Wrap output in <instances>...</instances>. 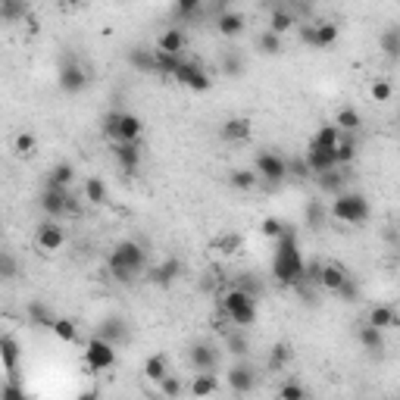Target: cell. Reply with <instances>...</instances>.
I'll use <instances>...</instances> for the list:
<instances>
[{"mask_svg":"<svg viewBox=\"0 0 400 400\" xmlns=\"http://www.w3.org/2000/svg\"><path fill=\"white\" fill-rule=\"evenodd\" d=\"M272 275H275L278 285H285V288H297L306 282V263H304V257H300V241H297V231L294 229H288L285 235L275 241Z\"/></svg>","mask_w":400,"mask_h":400,"instance_id":"cell-1","label":"cell"},{"mask_svg":"<svg viewBox=\"0 0 400 400\" xmlns=\"http://www.w3.org/2000/svg\"><path fill=\"white\" fill-rule=\"evenodd\" d=\"M109 275L119 282V285H131L144 269H147V247L138 244V241H119V244L109 251Z\"/></svg>","mask_w":400,"mask_h":400,"instance_id":"cell-2","label":"cell"},{"mask_svg":"<svg viewBox=\"0 0 400 400\" xmlns=\"http://www.w3.org/2000/svg\"><path fill=\"white\" fill-rule=\"evenodd\" d=\"M369 200L359 191H344L341 197H335L332 204V216L338 222H347V225H363L369 219Z\"/></svg>","mask_w":400,"mask_h":400,"instance_id":"cell-3","label":"cell"},{"mask_svg":"<svg viewBox=\"0 0 400 400\" xmlns=\"http://www.w3.org/2000/svg\"><path fill=\"white\" fill-rule=\"evenodd\" d=\"M253 172L269 185H282L288 178V160L278 154V150H260L257 163H253Z\"/></svg>","mask_w":400,"mask_h":400,"instance_id":"cell-4","label":"cell"},{"mask_svg":"<svg viewBox=\"0 0 400 400\" xmlns=\"http://www.w3.org/2000/svg\"><path fill=\"white\" fill-rule=\"evenodd\" d=\"M56 82L66 94H82L88 88V69L78 63V56H66L60 66V75H56Z\"/></svg>","mask_w":400,"mask_h":400,"instance_id":"cell-5","label":"cell"},{"mask_svg":"<svg viewBox=\"0 0 400 400\" xmlns=\"http://www.w3.org/2000/svg\"><path fill=\"white\" fill-rule=\"evenodd\" d=\"M188 363L197 375H213L219 366V347L210 344V341H197L188 350Z\"/></svg>","mask_w":400,"mask_h":400,"instance_id":"cell-6","label":"cell"},{"mask_svg":"<svg viewBox=\"0 0 400 400\" xmlns=\"http://www.w3.org/2000/svg\"><path fill=\"white\" fill-rule=\"evenodd\" d=\"M85 363H88L94 372H107V369L116 366V347L94 335V338L85 344Z\"/></svg>","mask_w":400,"mask_h":400,"instance_id":"cell-7","label":"cell"},{"mask_svg":"<svg viewBox=\"0 0 400 400\" xmlns=\"http://www.w3.org/2000/svg\"><path fill=\"white\" fill-rule=\"evenodd\" d=\"M225 381H229L231 391L244 397V394H251L253 388H257V369H253L247 359H238L235 366L225 372Z\"/></svg>","mask_w":400,"mask_h":400,"instance_id":"cell-8","label":"cell"},{"mask_svg":"<svg viewBox=\"0 0 400 400\" xmlns=\"http://www.w3.org/2000/svg\"><path fill=\"white\" fill-rule=\"evenodd\" d=\"M97 338H103L107 344L119 347V344H129L131 341V332H129V322H125L123 316H107L101 319V326H97Z\"/></svg>","mask_w":400,"mask_h":400,"instance_id":"cell-9","label":"cell"},{"mask_svg":"<svg viewBox=\"0 0 400 400\" xmlns=\"http://www.w3.org/2000/svg\"><path fill=\"white\" fill-rule=\"evenodd\" d=\"M176 82H182L185 88H191V91H210V75H207V69L200 66V63H194V60H185L182 63V69L176 72Z\"/></svg>","mask_w":400,"mask_h":400,"instance_id":"cell-10","label":"cell"},{"mask_svg":"<svg viewBox=\"0 0 400 400\" xmlns=\"http://www.w3.org/2000/svg\"><path fill=\"white\" fill-rule=\"evenodd\" d=\"M69 194H72V191H60V188H48V185H44L41 210H44V216H48L50 222H54V219H60V216H66Z\"/></svg>","mask_w":400,"mask_h":400,"instance_id":"cell-11","label":"cell"},{"mask_svg":"<svg viewBox=\"0 0 400 400\" xmlns=\"http://www.w3.org/2000/svg\"><path fill=\"white\" fill-rule=\"evenodd\" d=\"M306 163H310L313 176H322V172L338 169V160H335V150L319 147V144H313V141H310V147H306Z\"/></svg>","mask_w":400,"mask_h":400,"instance_id":"cell-12","label":"cell"},{"mask_svg":"<svg viewBox=\"0 0 400 400\" xmlns=\"http://www.w3.org/2000/svg\"><path fill=\"white\" fill-rule=\"evenodd\" d=\"M178 275H182V263H178L176 257H169V260H163V263L150 266V272H147V278L154 282V285H160V288H169Z\"/></svg>","mask_w":400,"mask_h":400,"instance_id":"cell-13","label":"cell"},{"mask_svg":"<svg viewBox=\"0 0 400 400\" xmlns=\"http://www.w3.org/2000/svg\"><path fill=\"white\" fill-rule=\"evenodd\" d=\"M113 156L125 176H135L138 166H141V147H138V144H116Z\"/></svg>","mask_w":400,"mask_h":400,"instance_id":"cell-14","label":"cell"},{"mask_svg":"<svg viewBox=\"0 0 400 400\" xmlns=\"http://www.w3.org/2000/svg\"><path fill=\"white\" fill-rule=\"evenodd\" d=\"M25 316H28V322H32L34 328H50V332H54L56 319H60V316H54V310H50L44 300H28Z\"/></svg>","mask_w":400,"mask_h":400,"instance_id":"cell-15","label":"cell"},{"mask_svg":"<svg viewBox=\"0 0 400 400\" xmlns=\"http://www.w3.org/2000/svg\"><path fill=\"white\" fill-rule=\"evenodd\" d=\"M34 241H38V247H41V251H48V253H54V251H60L63 244H66V235H63V229L56 222H41V229H38V238H34Z\"/></svg>","mask_w":400,"mask_h":400,"instance_id":"cell-16","label":"cell"},{"mask_svg":"<svg viewBox=\"0 0 400 400\" xmlns=\"http://www.w3.org/2000/svg\"><path fill=\"white\" fill-rule=\"evenodd\" d=\"M185 44H188V38H185V32L178 25H169L163 34H160V41H156V50H163V54H172V56H182L185 54Z\"/></svg>","mask_w":400,"mask_h":400,"instance_id":"cell-17","label":"cell"},{"mask_svg":"<svg viewBox=\"0 0 400 400\" xmlns=\"http://www.w3.org/2000/svg\"><path fill=\"white\" fill-rule=\"evenodd\" d=\"M141 131H144L141 119H138L135 113H123V119H119V135H116V144H138Z\"/></svg>","mask_w":400,"mask_h":400,"instance_id":"cell-18","label":"cell"},{"mask_svg":"<svg viewBox=\"0 0 400 400\" xmlns=\"http://www.w3.org/2000/svg\"><path fill=\"white\" fill-rule=\"evenodd\" d=\"M247 25L244 13H238V10H225L222 16H216V28L219 34H225V38H235V34H241Z\"/></svg>","mask_w":400,"mask_h":400,"instance_id":"cell-19","label":"cell"},{"mask_svg":"<svg viewBox=\"0 0 400 400\" xmlns=\"http://www.w3.org/2000/svg\"><path fill=\"white\" fill-rule=\"evenodd\" d=\"M75 182V166L72 163H56L54 169L48 172V188H60V191H69Z\"/></svg>","mask_w":400,"mask_h":400,"instance_id":"cell-20","label":"cell"},{"mask_svg":"<svg viewBox=\"0 0 400 400\" xmlns=\"http://www.w3.org/2000/svg\"><path fill=\"white\" fill-rule=\"evenodd\" d=\"M316 182H319V191H322V194L341 197V194H344L347 176H344L341 169H332V172H322V176H316Z\"/></svg>","mask_w":400,"mask_h":400,"instance_id":"cell-21","label":"cell"},{"mask_svg":"<svg viewBox=\"0 0 400 400\" xmlns=\"http://www.w3.org/2000/svg\"><path fill=\"white\" fill-rule=\"evenodd\" d=\"M297 25V19H294V10L291 7H272V13H269V32H275V34H285L288 28H294Z\"/></svg>","mask_w":400,"mask_h":400,"instance_id":"cell-22","label":"cell"},{"mask_svg":"<svg viewBox=\"0 0 400 400\" xmlns=\"http://www.w3.org/2000/svg\"><path fill=\"white\" fill-rule=\"evenodd\" d=\"M0 359H3V372L13 375L16 363H19V341H16L13 335H3V338H0Z\"/></svg>","mask_w":400,"mask_h":400,"instance_id":"cell-23","label":"cell"},{"mask_svg":"<svg viewBox=\"0 0 400 400\" xmlns=\"http://www.w3.org/2000/svg\"><path fill=\"white\" fill-rule=\"evenodd\" d=\"M219 135L225 138V141H247L251 138V119H225L222 129H219Z\"/></svg>","mask_w":400,"mask_h":400,"instance_id":"cell-24","label":"cell"},{"mask_svg":"<svg viewBox=\"0 0 400 400\" xmlns=\"http://www.w3.org/2000/svg\"><path fill=\"white\" fill-rule=\"evenodd\" d=\"M359 344L366 347L369 353H375V357H381V350H385V338H381V328H375V326H359Z\"/></svg>","mask_w":400,"mask_h":400,"instance_id":"cell-25","label":"cell"},{"mask_svg":"<svg viewBox=\"0 0 400 400\" xmlns=\"http://www.w3.org/2000/svg\"><path fill=\"white\" fill-rule=\"evenodd\" d=\"M381 54L391 63L400 60V25H388L385 32H381Z\"/></svg>","mask_w":400,"mask_h":400,"instance_id":"cell-26","label":"cell"},{"mask_svg":"<svg viewBox=\"0 0 400 400\" xmlns=\"http://www.w3.org/2000/svg\"><path fill=\"white\" fill-rule=\"evenodd\" d=\"M129 63L138 69V72H156V50L131 48L129 50Z\"/></svg>","mask_w":400,"mask_h":400,"instance_id":"cell-27","label":"cell"},{"mask_svg":"<svg viewBox=\"0 0 400 400\" xmlns=\"http://www.w3.org/2000/svg\"><path fill=\"white\" fill-rule=\"evenodd\" d=\"M144 375H147L150 381H166L169 379V363H166V357H160V353H154V357H147V363H144Z\"/></svg>","mask_w":400,"mask_h":400,"instance_id":"cell-28","label":"cell"},{"mask_svg":"<svg viewBox=\"0 0 400 400\" xmlns=\"http://www.w3.org/2000/svg\"><path fill=\"white\" fill-rule=\"evenodd\" d=\"M225 353L244 359L247 353H251V338H247L244 332H225Z\"/></svg>","mask_w":400,"mask_h":400,"instance_id":"cell-29","label":"cell"},{"mask_svg":"<svg viewBox=\"0 0 400 400\" xmlns=\"http://www.w3.org/2000/svg\"><path fill=\"white\" fill-rule=\"evenodd\" d=\"M335 125H338L344 135H353V131L363 125V116H359V109H353V107H341L338 116H335Z\"/></svg>","mask_w":400,"mask_h":400,"instance_id":"cell-30","label":"cell"},{"mask_svg":"<svg viewBox=\"0 0 400 400\" xmlns=\"http://www.w3.org/2000/svg\"><path fill=\"white\" fill-rule=\"evenodd\" d=\"M229 319L238 328H251L253 322H257V300H247V304H241L238 310H231Z\"/></svg>","mask_w":400,"mask_h":400,"instance_id":"cell-31","label":"cell"},{"mask_svg":"<svg viewBox=\"0 0 400 400\" xmlns=\"http://www.w3.org/2000/svg\"><path fill=\"white\" fill-rule=\"evenodd\" d=\"M369 326H375V328H381V332H385V328H394L400 322L397 319V313L391 310V306H372V313H369V319H366Z\"/></svg>","mask_w":400,"mask_h":400,"instance_id":"cell-32","label":"cell"},{"mask_svg":"<svg viewBox=\"0 0 400 400\" xmlns=\"http://www.w3.org/2000/svg\"><path fill=\"white\" fill-rule=\"evenodd\" d=\"M216 391H219L216 375H194V379H191V394H194L197 400L213 397V394H216Z\"/></svg>","mask_w":400,"mask_h":400,"instance_id":"cell-33","label":"cell"},{"mask_svg":"<svg viewBox=\"0 0 400 400\" xmlns=\"http://www.w3.org/2000/svg\"><path fill=\"white\" fill-rule=\"evenodd\" d=\"M219 66H222V72L229 75V78H241V75H244V56L238 54V50H222Z\"/></svg>","mask_w":400,"mask_h":400,"instance_id":"cell-34","label":"cell"},{"mask_svg":"<svg viewBox=\"0 0 400 400\" xmlns=\"http://www.w3.org/2000/svg\"><path fill=\"white\" fill-rule=\"evenodd\" d=\"M172 16H176L178 22L197 19V16H204V3H200V0H178L176 7H172Z\"/></svg>","mask_w":400,"mask_h":400,"instance_id":"cell-35","label":"cell"},{"mask_svg":"<svg viewBox=\"0 0 400 400\" xmlns=\"http://www.w3.org/2000/svg\"><path fill=\"white\" fill-rule=\"evenodd\" d=\"M344 138V131L338 129V125H322V129L316 131V138H313V144H319V147H326V150H335L338 147V141Z\"/></svg>","mask_w":400,"mask_h":400,"instance_id":"cell-36","label":"cell"},{"mask_svg":"<svg viewBox=\"0 0 400 400\" xmlns=\"http://www.w3.org/2000/svg\"><path fill=\"white\" fill-rule=\"evenodd\" d=\"M335 160H338V166H350L353 160H357V138L353 135L341 138L338 147H335Z\"/></svg>","mask_w":400,"mask_h":400,"instance_id":"cell-37","label":"cell"},{"mask_svg":"<svg viewBox=\"0 0 400 400\" xmlns=\"http://www.w3.org/2000/svg\"><path fill=\"white\" fill-rule=\"evenodd\" d=\"M229 182H231V188H238V191H253L260 182V176L253 169H231Z\"/></svg>","mask_w":400,"mask_h":400,"instance_id":"cell-38","label":"cell"},{"mask_svg":"<svg viewBox=\"0 0 400 400\" xmlns=\"http://www.w3.org/2000/svg\"><path fill=\"white\" fill-rule=\"evenodd\" d=\"M85 200H88V204H94V207L107 204V185H103L97 176H91L88 182H85Z\"/></svg>","mask_w":400,"mask_h":400,"instance_id":"cell-39","label":"cell"},{"mask_svg":"<svg viewBox=\"0 0 400 400\" xmlns=\"http://www.w3.org/2000/svg\"><path fill=\"white\" fill-rule=\"evenodd\" d=\"M235 288L238 291H244L247 297H253V300H260V294H263V282H260L257 275H251V272H241L238 282H235Z\"/></svg>","mask_w":400,"mask_h":400,"instance_id":"cell-40","label":"cell"},{"mask_svg":"<svg viewBox=\"0 0 400 400\" xmlns=\"http://www.w3.org/2000/svg\"><path fill=\"white\" fill-rule=\"evenodd\" d=\"M25 13H28L25 0H0V19H7V22L25 19Z\"/></svg>","mask_w":400,"mask_h":400,"instance_id":"cell-41","label":"cell"},{"mask_svg":"<svg viewBox=\"0 0 400 400\" xmlns=\"http://www.w3.org/2000/svg\"><path fill=\"white\" fill-rule=\"evenodd\" d=\"M185 56H172V54H163V50H156V72L160 75H172L176 78V72L182 69Z\"/></svg>","mask_w":400,"mask_h":400,"instance_id":"cell-42","label":"cell"},{"mask_svg":"<svg viewBox=\"0 0 400 400\" xmlns=\"http://www.w3.org/2000/svg\"><path fill=\"white\" fill-rule=\"evenodd\" d=\"M291 357H294V350L288 344H275L269 350V369H272V372H282V369L291 363Z\"/></svg>","mask_w":400,"mask_h":400,"instance_id":"cell-43","label":"cell"},{"mask_svg":"<svg viewBox=\"0 0 400 400\" xmlns=\"http://www.w3.org/2000/svg\"><path fill=\"white\" fill-rule=\"evenodd\" d=\"M335 41H338V25H335V22H319L316 25V48L326 50V48H332Z\"/></svg>","mask_w":400,"mask_h":400,"instance_id":"cell-44","label":"cell"},{"mask_svg":"<svg viewBox=\"0 0 400 400\" xmlns=\"http://www.w3.org/2000/svg\"><path fill=\"white\" fill-rule=\"evenodd\" d=\"M326 216H328V210L322 200H310V204H306V225H310V229H322V225H326Z\"/></svg>","mask_w":400,"mask_h":400,"instance_id":"cell-45","label":"cell"},{"mask_svg":"<svg viewBox=\"0 0 400 400\" xmlns=\"http://www.w3.org/2000/svg\"><path fill=\"white\" fill-rule=\"evenodd\" d=\"M278 400H310V391H306L300 381H285V385L278 388Z\"/></svg>","mask_w":400,"mask_h":400,"instance_id":"cell-46","label":"cell"},{"mask_svg":"<svg viewBox=\"0 0 400 400\" xmlns=\"http://www.w3.org/2000/svg\"><path fill=\"white\" fill-rule=\"evenodd\" d=\"M260 50H263L266 56H275V54H282V34H275V32H269L266 28L263 34H260Z\"/></svg>","mask_w":400,"mask_h":400,"instance_id":"cell-47","label":"cell"},{"mask_svg":"<svg viewBox=\"0 0 400 400\" xmlns=\"http://www.w3.org/2000/svg\"><path fill=\"white\" fill-rule=\"evenodd\" d=\"M54 335H56L60 341H66V344H75V341H78V328H75L72 319H56Z\"/></svg>","mask_w":400,"mask_h":400,"instance_id":"cell-48","label":"cell"},{"mask_svg":"<svg viewBox=\"0 0 400 400\" xmlns=\"http://www.w3.org/2000/svg\"><path fill=\"white\" fill-rule=\"evenodd\" d=\"M119 119H123V109H109L101 119V131L107 138H113V141H116V135H119Z\"/></svg>","mask_w":400,"mask_h":400,"instance_id":"cell-49","label":"cell"},{"mask_svg":"<svg viewBox=\"0 0 400 400\" xmlns=\"http://www.w3.org/2000/svg\"><path fill=\"white\" fill-rule=\"evenodd\" d=\"M260 231H263L266 238H272V241H278V238H282V235H285V231H288V225L282 222V219L269 216V219H263V225H260Z\"/></svg>","mask_w":400,"mask_h":400,"instance_id":"cell-50","label":"cell"},{"mask_svg":"<svg viewBox=\"0 0 400 400\" xmlns=\"http://www.w3.org/2000/svg\"><path fill=\"white\" fill-rule=\"evenodd\" d=\"M160 394H163L166 400H178L182 397V379H178V375H169L166 381H160Z\"/></svg>","mask_w":400,"mask_h":400,"instance_id":"cell-51","label":"cell"},{"mask_svg":"<svg viewBox=\"0 0 400 400\" xmlns=\"http://www.w3.org/2000/svg\"><path fill=\"white\" fill-rule=\"evenodd\" d=\"M288 176H294V178H310L313 176L310 163H306V156H304V160H300V156L288 160Z\"/></svg>","mask_w":400,"mask_h":400,"instance_id":"cell-52","label":"cell"},{"mask_svg":"<svg viewBox=\"0 0 400 400\" xmlns=\"http://www.w3.org/2000/svg\"><path fill=\"white\" fill-rule=\"evenodd\" d=\"M0 275L7 278V282H13V278L19 275V269H16V260H13V253H10V251L0 253Z\"/></svg>","mask_w":400,"mask_h":400,"instance_id":"cell-53","label":"cell"},{"mask_svg":"<svg viewBox=\"0 0 400 400\" xmlns=\"http://www.w3.org/2000/svg\"><path fill=\"white\" fill-rule=\"evenodd\" d=\"M0 400H25V388H22L19 381L10 375L7 385H3V394H0Z\"/></svg>","mask_w":400,"mask_h":400,"instance_id":"cell-54","label":"cell"},{"mask_svg":"<svg viewBox=\"0 0 400 400\" xmlns=\"http://www.w3.org/2000/svg\"><path fill=\"white\" fill-rule=\"evenodd\" d=\"M369 94H372V101L385 103V101H391L394 88H391V82H385V78H379V82H372V88H369Z\"/></svg>","mask_w":400,"mask_h":400,"instance_id":"cell-55","label":"cell"},{"mask_svg":"<svg viewBox=\"0 0 400 400\" xmlns=\"http://www.w3.org/2000/svg\"><path fill=\"white\" fill-rule=\"evenodd\" d=\"M338 297H341V300H347V304H357V300H359V285H357V278H353V275L347 278L344 285H341Z\"/></svg>","mask_w":400,"mask_h":400,"instance_id":"cell-56","label":"cell"},{"mask_svg":"<svg viewBox=\"0 0 400 400\" xmlns=\"http://www.w3.org/2000/svg\"><path fill=\"white\" fill-rule=\"evenodd\" d=\"M34 144H38V141H34L32 131H22V135L16 138V154H19V156H32L34 154Z\"/></svg>","mask_w":400,"mask_h":400,"instance_id":"cell-57","label":"cell"},{"mask_svg":"<svg viewBox=\"0 0 400 400\" xmlns=\"http://www.w3.org/2000/svg\"><path fill=\"white\" fill-rule=\"evenodd\" d=\"M300 41H304L306 48H316V25H304V22H300Z\"/></svg>","mask_w":400,"mask_h":400,"instance_id":"cell-58","label":"cell"},{"mask_svg":"<svg viewBox=\"0 0 400 400\" xmlns=\"http://www.w3.org/2000/svg\"><path fill=\"white\" fill-rule=\"evenodd\" d=\"M82 213V204H78V197L69 194V204H66V216H78Z\"/></svg>","mask_w":400,"mask_h":400,"instance_id":"cell-59","label":"cell"},{"mask_svg":"<svg viewBox=\"0 0 400 400\" xmlns=\"http://www.w3.org/2000/svg\"><path fill=\"white\" fill-rule=\"evenodd\" d=\"M75 400H101V397H97V391H82Z\"/></svg>","mask_w":400,"mask_h":400,"instance_id":"cell-60","label":"cell"},{"mask_svg":"<svg viewBox=\"0 0 400 400\" xmlns=\"http://www.w3.org/2000/svg\"><path fill=\"white\" fill-rule=\"evenodd\" d=\"M385 238H388V241H391V244H400V235H397V231H394V229H388V231H385Z\"/></svg>","mask_w":400,"mask_h":400,"instance_id":"cell-61","label":"cell"},{"mask_svg":"<svg viewBox=\"0 0 400 400\" xmlns=\"http://www.w3.org/2000/svg\"><path fill=\"white\" fill-rule=\"evenodd\" d=\"M397 123H400V116H397Z\"/></svg>","mask_w":400,"mask_h":400,"instance_id":"cell-62","label":"cell"}]
</instances>
